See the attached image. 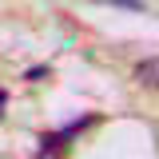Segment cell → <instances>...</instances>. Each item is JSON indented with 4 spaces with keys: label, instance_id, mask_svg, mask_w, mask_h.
I'll return each mask as SVG.
<instances>
[{
    "label": "cell",
    "instance_id": "cell-1",
    "mask_svg": "<svg viewBox=\"0 0 159 159\" xmlns=\"http://www.w3.org/2000/svg\"><path fill=\"white\" fill-rule=\"evenodd\" d=\"M135 80H139V84H147V88H159V60L139 64V68H135Z\"/></svg>",
    "mask_w": 159,
    "mask_h": 159
},
{
    "label": "cell",
    "instance_id": "cell-2",
    "mask_svg": "<svg viewBox=\"0 0 159 159\" xmlns=\"http://www.w3.org/2000/svg\"><path fill=\"white\" fill-rule=\"evenodd\" d=\"M4 111H8V92L0 88V119H4Z\"/></svg>",
    "mask_w": 159,
    "mask_h": 159
}]
</instances>
